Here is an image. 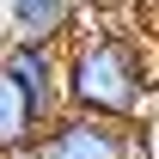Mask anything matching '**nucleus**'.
I'll return each instance as SVG.
<instances>
[{"label": "nucleus", "instance_id": "nucleus-2", "mask_svg": "<svg viewBox=\"0 0 159 159\" xmlns=\"http://www.w3.org/2000/svg\"><path fill=\"white\" fill-rule=\"evenodd\" d=\"M19 159H129V129L104 116H80V110H61L31 135Z\"/></svg>", "mask_w": 159, "mask_h": 159}, {"label": "nucleus", "instance_id": "nucleus-5", "mask_svg": "<svg viewBox=\"0 0 159 159\" xmlns=\"http://www.w3.org/2000/svg\"><path fill=\"white\" fill-rule=\"evenodd\" d=\"M37 135V116H31V104L19 98V86L0 74V159H19Z\"/></svg>", "mask_w": 159, "mask_h": 159}, {"label": "nucleus", "instance_id": "nucleus-3", "mask_svg": "<svg viewBox=\"0 0 159 159\" xmlns=\"http://www.w3.org/2000/svg\"><path fill=\"white\" fill-rule=\"evenodd\" d=\"M0 74L19 86V98L31 104L37 129H43L49 116H61V43L6 37V43H0Z\"/></svg>", "mask_w": 159, "mask_h": 159}, {"label": "nucleus", "instance_id": "nucleus-4", "mask_svg": "<svg viewBox=\"0 0 159 159\" xmlns=\"http://www.w3.org/2000/svg\"><path fill=\"white\" fill-rule=\"evenodd\" d=\"M12 37L31 43H67V31L80 25V0H6Z\"/></svg>", "mask_w": 159, "mask_h": 159}, {"label": "nucleus", "instance_id": "nucleus-1", "mask_svg": "<svg viewBox=\"0 0 159 159\" xmlns=\"http://www.w3.org/2000/svg\"><path fill=\"white\" fill-rule=\"evenodd\" d=\"M61 110L104 122H153V49L129 31H80L61 49Z\"/></svg>", "mask_w": 159, "mask_h": 159}]
</instances>
